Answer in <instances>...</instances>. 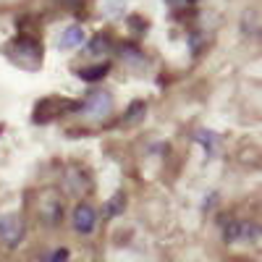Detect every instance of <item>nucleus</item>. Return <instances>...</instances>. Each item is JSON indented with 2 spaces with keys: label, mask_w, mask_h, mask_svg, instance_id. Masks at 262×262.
Wrapping results in <instances>:
<instances>
[{
  "label": "nucleus",
  "mask_w": 262,
  "mask_h": 262,
  "mask_svg": "<svg viewBox=\"0 0 262 262\" xmlns=\"http://www.w3.org/2000/svg\"><path fill=\"white\" fill-rule=\"evenodd\" d=\"M6 53H8V58H11L16 66H21V69H29V71L39 69L42 50H39V42H37V39L18 37V39H13L11 45H8Z\"/></svg>",
  "instance_id": "1"
},
{
  "label": "nucleus",
  "mask_w": 262,
  "mask_h": 262,
  "mask_svg": "<svg viewBox=\"0 0 262 262\" xmlns=\"http://www.w3.org/2000/svg\"><path fill=\"white\" fill-rule=\"evenodd\" d=\"M27 236V226L21 221V215L8 212V215H0V244L6 249H16Z\"/></svg>",
  "instance_id": "2"
},
{
  "label": "nucleus",
  "mask_w": 262,
  "mask_h": 262,
  "mask_svg": "<svg viewBox=\"0 0 262 262\" xmlns=\"http://www.w3.org/2000/svg\"><path fill=\"white\" fill-rule=\"evenodd\" d=\"M81 107V116H86V118H92V121H100V118H105L107 113L113 111V97H111V92H105V90H95L90 97H86L84 102H79Z\"/></svg>",
  "instance_id": "3"
},
{
  "label": "nucleus",
  "mask_w": 262,
  "mask_h": 262,
  "mask_svg": "<svg viewBox=\"0 0 262 262\" xmlns=\"http://www.w3.org/2000/svg\"><path fill=\"white\" fill-rule=\"evenodd\" d=\"M37 212H39V217L45 223H60V217H63V205H60V196H58V191H53V189H45L39 196H37Z\"/></svg>",
  "instance_id": "4"
},
{
  "label": "nucleus",
  "mask_w": 262,
  "mask_h": 262,
  "mask_svg": "<svg viewBox=\"0 0 262 262\" xmlns=\"http://www.w3.org/2000/svg\"><path fill=\"white\" fill-rule=\"evenodd\" d=\"M66 111H69V107H66L63 100H58V97H45V100L37 102L34 113H32V121H34V123H50V121H55L58 116H63Z\"/></svg>",
  "instance_id": "5"
},
{
  "label": "nucleus",
  "mask_w": 262,
  "mask_h": 262,
  "mask_svg": "<svg viewBox=\"0 0 262 262\" xmlns=\"http://www.w3.org/2000/svg\"><path fill=\"white\" fill-rule=\"evenodd\" d=\"M226 242H252L257 236V226L254 223H247V221H231L223 231Z\"/></svg>",
  "instance_id": "6"
},
{
  "label": "nucleus",
  "mask_w": 262,
  "mask_h": 262,
  "mask_svg": "<svg viewBox=\"0 0 262 262\" xmlns=\"http://www.w3.org/2000/svg\"><path fill=\"white\" fill-rule=\"evenodd\" d=\"M95 223H97V212L92 205H76L74 210V228L79 233H92L95 231Z\"/></svg>",
  "instance_id": "7"
},
{
  "label": "nucleus",
  "mask_w": 262,
  "mask_h": 262,
  "mask_svg": "<svg viewBox=\"0 0 262 262\" xmlns=\"http://www.w3.org/2000/svg\"><path fill=\"white\" fill-rule=\"evenodd\" d=\"M86 42V32L79 27V24H74V27H69L63 34H60V50H76V48H81Z\"/></svg>",
  "instance_id": "8"
},
{
  "label": "nucleus",
  "mask_w": 262,
  "mask_h": 262,
  "mask_svg": "<svg viewBox=\"0 0 262 262\" xmlns=\"http://www.w3.org/2000/svg\"><path fill=\"white\" fill-rule=\"evenodd\" d=\"M66 186H69V191H86L90 189V179H86V173L81 168H69V173H66Z\"/></svg>",
  "instance_id": "9"
},
{
  "label": "nucleus",
  "mask_w": 262,
  "mask_h": 262,
  "mask_svg": "<svg viewBox=\"0 0 262 262\" xmlns=\"http://www.w3.org/2000/svg\"><path fill=\"white\" fill-rule=\"evenodd\" d=\"M107 71H111V63H95V66H90V69H76V74H79V79H84V81H100L102 76H107Z\"/></svg>",
  "instance_id": "10"
},
{
  "label": "nucleus",
  "mask_w": 262,
  "mask_h": 262,
  "mask_svg": "<svg viewBox=\"0 0 262 262\" xmlns=\"http://www.w3.org/2000/svg\"><path fill=\"white\" fill-rule=\"evenodd\" d=\"M126 3H128V0H97L100 11H102L107 18H116V16H121V13L126 11Z\"/></svg>",
  "instance_id": "11"
},
{
  "label": "nucleus",
  "mask_w": 262,
  "mask_h": 262,
  "mask_svg": "<svg viewBox=\"0 0 262 262\" xmlns=\"http://www.w3.org/2000/svg\"><path fill=\"white\" fill-rule=\"evenodd\" d=\"M107 50H111V37L107 34H95L90 39V45H86V53L90 55H105Z\"/></svg>",
  "instance_id": "12"
},
{
  "label": "nucleus",
  "mask_w": 262,
  "mask_h": 262,
  "mask_svg": "<svg viewBox=\"0 0 262 262\" xmlns=\"http://www.w3.org/2000/svg\"><path fill=\"white\" fill-rule=\"evenodd\" d=\"M123 205H126V196L121 191H116L111 200H107V205H105V215L107 217H116L118 212H123Z\"/></svg>",
  "instance_id": "13"
},
{
  "label": "nucleus",
  "mask_w": 262,
  "mask_h": 262,
  "mask_svg": "<svg viewBox=\"0 0 262 262\" xmlns=\"http://www.w3.org/2000/svg\"><path fill=\"white\" fill-rule=\"evenodd\" d=\"M244 32L249 34V37H257V32H259V13L257 11H249V13H244Z\"/></svg>",
  "instance_id": "14"
},
{
  "label": "nucleus",
  "mask_w": 262,
  "mask_h": 262,
  "mask_svg": "<svg viewBox=\"0 0 262 262\" xmlns=\"http://www.w3.org/2000/svg\"><path fill=\"white\" fill-rule=\"evenodd\" d=\"M144 116V102H131V107H128V113H126V123H134V121H139Z\"/></svg>",
  "instance_id": "15"
},
{
  "label": "nucleus",
  "mask_w": 262,
  "mask_h": 262,
  "mask_svg": "<svg viewBox=\"0 0 262 262\" xmlns=\"http://www.w3.org/2000/svg\"><path fill=\"white\" fill-rule=\"evenodd\" d=\"M66 259H69V249H55V254L48 262H66Z\"/></svg>",
  "instance_id": "16"
},
{
  "label": "nucleus",
  "mask_w": 262,
  "mask_h": 262,
  "mask_svg": "<svg viewBox=\"0 0 262 262\" xmlns=\"http://www.w3.org/2000/svg\"><path fill=\"white\" fill-rule=\"evenodd\" d=\"M63 6L66 8H76V6H81V0H63Z\"/></svg>",
  "instance_id": "17"
}]
</instances>
